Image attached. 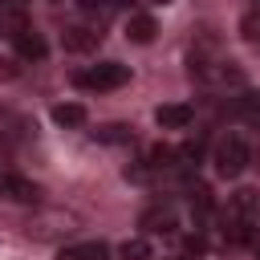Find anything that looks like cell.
<instances>
[{
    "label": "cell",
    "mask_w": 260,
    "mask_h": 260,
    "mask_svg": "<svg viewBox=\"0 0 260 260\" xmlns=\"http://www.w3.org/2000/svg\"><path fill=\"white\" fill-rule=\"evenodd\" d=\"M191 77L203 81V85H244V73H240L215 45L191 49Z\"/></svg>",
    "instance_id": "1"
},
{
    "label": "cell",
    "mask_w": 260,
    "mask_h": 260,
    "mask_svg": "<svg viewBox=\"0 0 260 260\" xmlns=\"http://www.w3.org/2000/svg\"><path fill=\"white\" fill-rule=\"evenodd\" d=\"M73 81H77V89H98V93L122 89V85L130 81V65H122V61H98V65L81 69Z\"/></svg>",
    "instance_id": "2"
},
{
    "label": "cell",
    "mask_w": 260,
    "mask_h": 260,
    "mask_svg": "<svg viewBox=\"0 0 260 260\" xmlns=\"http://www.w3.org/2000/svg\"><path fill=\"white\" fill-rule=\"evenodd\" d=\"M248 158H252V154H248V142H244L240 134L219 138V146H215V154H211L219 179H240V175L248 171Z\"/></svg>",
    "instance_id": "3"
},
{
    "label": "cell",
    "mask_w": 260,
    "mask_h": 260,
    "mask_svg": "<svg viewBox=\"0 0 260 260\" xmlns=\"http://www.w3.org/2000/svg\"><path fill=\"white\" fill-rule=\"evenodd\" d=\"M223 223H260V195L256 191H248V187H240V191H232L228 195V207H223Z\"/></svg>",
    "instance_id": "4"
},
{
    "label": "cell",
    "mask_w": 260,
    "mask_h": 260,
    "mask_svg": "<svg viewBox=\"0 0 260 260\" xmlns=\"http://www.w3.org/2000/svg\"><path fill=\"white\" fill-rule=\"evenodd\" d=\"M138 223H142L146 236H175V232H179V215H175L171 203H154V207H146Z\"/></svg>",
    "instance_id": "5"
},
{
    "label": "cell",
    "mask_w": 260,
    "mask_h": 260,
    "mask_svg": "<svg viewBox=\"0 0 260 260\" xmlns=\"http://www.w3.org/2000/svg\"><path fill=\"white\" fill-rule=\"evenodd\" d=\"M0 199L8 203H37L41 199V187L24 175H12V171H0Z\"/></svg>",
    "instance_id": "6"
},
{
    "label": "cell",
    "mask_w": 260,
    "mask_h": 260,
    "mask_svg": "<svg viewBox=\"0 0 260 260\" xmlns=\"http://www.w3.org/2000/svg\"><path fill=\"white\" fill-rule=\"evenodd\" d=\"M98 45H102V28H93V24H69L61 32V49L65 53H93Z\"/></svg>",
    "instance_id": "7"
},
{
    "label": "cell",
    "mask_w": 260,
    "mask_h": 260,
    "mask_svg": "<svg viewBox=\"0 0 260 260\" xmlns=\"http://www.w3.org/2000/svg\"><path fill=\"white\" fill-rule=\"evenodd\" d=\"M154 122H158V130H187L195 122V110L187 102H167L154 110Z\"/></svg>",
    "instance_id": "8"
},
{
    "label": "cell",
    "mask_w": 260,
    "mask_h": 260,
    "mask_svg": "<svg viewBox=\"0 0 260 260\" xmlns=\"http://www.w3.org/2000/svg\"><path fill=\"white\" fill-rule=\"evenodd\" d=\"M8 41H12V49H16L20 61H45V57H49V45H45V37H41L37 28H24V32H16V37H8Z\"/></svg>",
    "instance_id": "9"
},
{
    "label": "cell",
    "mask_w": 260,
    "mask_h": 260,
    "mask_svg": "<svg viewBox=\"0 0 260 260\" xmlns=\"http://www.w3.org/2000/svg\"><path fill=\"white\" fill-rule=\"evenodd\" d=\"M57 260H110V244H102V240L65 244V248L57 252Z\"/></svg>",
    "instance_id": "10"
},
{
    "label": "cell",
    "mask_w": 260,
    "mask_h": 260,
    "mask_svg": "<svg viewBox=\"0 0 260 260\" xmlns=\"http://www.w3.org/2000/svg\"><path fill=\"white\" fill-rule=\"evenodd\" d=\"M154 32H158V20H154L150 12H130V16H126V37H130L134 45H150Z\"/></svg>",
    "instance_id": "11"
},
{
    "label": "cell",
    "mask_w": 260,
    "mask_h": 260,
    "mask_svg": "<svg viewBox=\"0 0 260 260\" xmlns=\"http://www.w3.org/2000/svg\"><path fill=\"white\" fill-rule=\"evenodd\" d=\"M85 106L81 102H57L53 106V122L61 126V130H77V126H85Z\"/></svg>",
    "instance_id": "12"
},
{
    "label": "cell",
    "mask_w": 260,
    "mask_h": 260,
    "mask_svg": "<svg viewBox=\"0 0 260 260\" xmlns=\"http://www.w3.org/2000/svg\"><path fill=\"white\" fill-rule=\"evenodd\" d=\"M93 138H98V142H134V130L122 126V122H106V126L93 130Z\"/></svg>",
    "instance_id": "13"
},
{
    "label": "cell",
    "mask_w": 260,
    "mask_h": 260,
    "mask_svg": "<svg viewBox=\"0 0 260 260\" xmlns=\"http://www.w3.org/2000/svg\"><path fill=\"white\" fill-rule=\"evenodd\" d=\"M118 256L122 260H150V240L146 236H130V240H122Z\"/></svg>",
    "instance_id": "14"
},
{
    "label": "cell",
    "mask_w": 260,
    "mask_h": 260,
    "mask_svg": "<svg viewBox=\"0 0 260 260\" xmlns=\"http://www.w3.org/2000/svg\"><path fill=\"white\" fill-rule=\"evenodd\" d=\"M240 37H244V41H260V4L244 8V16H240Z\"/></svg>",
    "instance_id": "15"
},
{
    "label": "cell",
    "mask_w": 260,
    "mask_h": 260,
    "mask_svg": "<svg viewBox=\"0 0 260 260\" xmlns=\"http://www.w3.org/2000/svg\"><path fill=\"white\" fill-rule=\"evenodd\" d=\"M191 211L195 215H207L211 211V191L207 187H191Z\"/></svg>",
    "instance_id": "16"
},
{
    "label": "cell",
    "mask_w": 260,
    "mask_h": 260,
    "mask_svg": "<svg viewBox=\"0 0 260 260\" xmlns=\"http://www.w3.org/2000/svg\"><path fill=\"white\" fill-rule=\"evenodd\" d=\"M240 110H244L252 122H260V93H248V98H240Z\"/></svg>",
    "instance_id": "17"
},
{
    "label": "cell",
    "mask_w": 260,
    "mask_h": 260,
    "mask_svg": "<svg viewBox=\"0 0 260 260\" xmlns=\"http://www.w3.org/2000/svg\"><path fill=\"white\" fill-rule=\"evenodd\" d=\"M12 77H16V65L8 57H0V81H12Z\"/></svg>",
    "instance_id": "18"
},
{
    "label": "cell",
    "mask_w": 260,
    "mask_h": 260,
    "mask_svg": "<svg viewBox=\"0 0 260 260\" xmlns=\"http://www.w3.org/2000/svg\"><path fill=\"white\" fill-rule=\"evenodd\" d=\"M167 260H191V256H167Z\"/></svg>",
    "instance_id": "19"
},
{
    "label": "cell",
    "mask_w": 260,
    "mask_h": 260,
    "mask_svg": "<svg viewBox=\"0 0 260 260\" xmlns=\"http://www.w3.org/2000/svg\"><path fill=\"white\" fill-rule=\"evenodd\" d=\"M256 260H260V244H256Z\"/></svg>",
    "instance_id": "20"
}]
</instances>
